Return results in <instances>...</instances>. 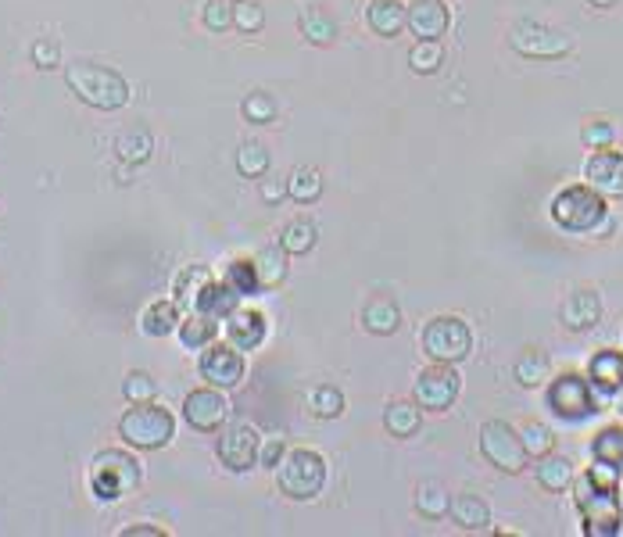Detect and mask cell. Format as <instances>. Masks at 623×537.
Listing matches in <instances>:
<instances>
[{
  "instance_id": "obj_24",
  "label": "cell",
  "mask_w": 623,
  "mask_h": 537,
  "mask_svg": "<svg viewBox=\"0 0 623 537\" xmlns=\"http://www.w3.org/2000/svg\"><path fill=\"white\" fill-rule=\"evenodd\" d=\"M180 305L176 301H154L151 308H147L144 316H140V330L147 333V337H169L172 330H180Z\"/></svg>"
},
{
  "instance_id": "obj_11",
  "label": "cell",
  "mask_w": 623,
  "mask_h": 537,
  "mask_svg": "<svg viewBox=\"0 0 623 537\" xmlns=\"http://www.w3.org/2000/svg\"><path fill=\"white\" fill-rule=\"evenodd\" d=\"M548 405H552L555 416L563 419H588L595 412V394H591V384L581 373H563L555 376L552 387H548Z\"/></svg>"
},
{
  "instance_id": "obj_30",
  "label": "cell",
  "mask_w": 623,
  "mask_h": 537,
  "mask_svg": "<svg viewBox=\"0 0 623 537\" xmlns=\"http://www.w3.org/2000/svg\"><path fill=\"white\" fill-rule=\"evenodd\" d=\"M316 240H319V230H316V222H308V219H294L283 226V251L287 255H308V251L316 248Z\"/></svg>"
},
{
  "instance_id": "obj_27",
  "label": "cell",
  "mask_w": 623,
  "mask_h": 537,
  "mask_svg": "<svg viewBox=\"0 0 623 537\" xmlns=\"http://www.w3.org/2000/svg\"><path fill=\"white\" fill-rule=\"evenodd\" d=\"M298 29L308 43H319V47L333 43V36H337V22L326 8H305L298 18Z\"/></svg>"
},
{
  "instance_id": "obj_3",
  "label": "cell",
  "mask_w": 623,
  "mask_h": 537,
  "mask_svg": "<svg viewBox=\"0 0 623 537\" xmlns=\"http://www.w3.org/2000/svg\"><path fill=\"white\" fill-rule=\"evenodd\" d=\"M606 194H598L591 183H573L552 197V219L566 233H591L606 222Z\"/></svg>"
},
{
  "instance_id": "obj_14",
  "label": "cell",
  "mask_w": 623,
  "mask_h": 537,
  "mask_svg": "<svg viewBox=\"0 0 623 537\" xmlns=\"http://www.w3.org/2000/svg\"><path fill=\"white\" fill-rule=\"evenodd\" d=\"M201 376L212 387L233 391L244 380V355H240V348H233V344H208L205 355H201Z\"/></svg>"
},
{
  "instance_id": "obj_12",
  "label": "cell",
  "mask_w": 623,
  "mask_h": 537,
  "mask_svg": "<svg viewBox=\"0 0 623 537\" xmlns=\"http://www.w3.org/2000/svg\"><path fill=\"white\" fill-rule=\"evenodd\" d=\"M183 416L197 434H215V430L230 419V401L222 398L215 387H201V391H190L183 401Z\"/></svg>"
},
{
  "instance_id": "obj_13",
  "label": "cell",
  "mask_w": 623,
  "mask_h": 537,
  "mask_svg": "<svg viewBox=\"0 0 623 537\" xmlns=\"http://www.w3.org/2000/svg\"><path fill=\"white\" fill-rule=\"evenodd\" d=\"M219 459L226 469H233V473H248L251 466L258 462V452H262V437H258L255 427H248V423H237V427H230L226 434L219 437Z\"/></svg>"
},
{
  "instance_id": "obj_16",
  "label": "cell",
  "mask_w": 623,
  "mask_h": 537,
  "mask_svg": "<svg viewBox=\"0 0 623 537\" xmlns=\"http://www.w3.org/2000/svg\"><path fill=\"white\" fill-rule=\"evenodd\" d=\"M405 26L419 36V40H441L452 26V15L444 8V0H416L409 4V22Z\"/></svg>"
},
{
  "instance_id": "obj_53",
  "label": "cell",
  "mask_w": 623,
  "mask_h": 537,
  "mask_svg": "<svg viewBox=\"0 0 623 537\" xmlns=\"http://www.w3.org/2000/svg\"><path fill=\"white\" fill-rule=\"evenodd\" d=\"M233 4H237V0H233Z\"/></svg>"
},
{
  "instance_id": "obj_22",
  "label": "cell",
  "mask_w": 623,
  "mask_h": 537,
  "mask_svg": "<svg viewBox=\"0 0 623 537\" xmlns=\"http://www.w3.org/2000/svg\"><path fill=\"white\" fill-rule=\"evenodd\" d=\"M384 427L391 437H416L423 427V409L416 401H391L384 409Z\"/></svg>"
},
{
  "instance_id": "obj_41",
  "label": "cell",
  "mask_w": 623,
  "mask_h": 537,
  "mask_svg": "<svg viewBox=\"0 0 623 537\" xmlns=\"http://www.w3.org/2000/svg\"><path fill=\"white\" fill-rule=\"evenodd\" d=\"M226 283H230V287L237 290L240 298L255 294V290H258L255 262H248V258H237V262H230V265H226Z\"/></svg>"
},
{
  "instance_id": "obj_51",
  "label": "cell",
  "mask_w": 623,
  "mask_h": 537,
  "mask_svg": "<svg viewBox=\"0 0 623 537\" xmlns=\"http://www.w3.org/2000/svg\"><path fill=\"white\" fill-rule=\"evenodd\" d=\"M591 4H595V8H613L616 0H591Z\"/></svg>"
},
{
  "instance_id": "obj_26",
  "label": "cell",
  "mask_w": 623,
  "mask_h": 537,
  "mask_svg": "<svg viewBox=\"0 0 623 537\" xmlns=\"http://www.w3.org/2000/svg\"><path fill=\"white\" fill-rule=\"evenodd\" d=\"M212 283V269L208 265H187L180 276H176V283H172V294H176V305L183 308H194L197 294Z\"/></svg>"
},
{
  "instance_id": "obj_20",
  "label": "cell",
  "mask_w": 623,
  "mask_h": 537,
  "mask_svg": "<svg viewBox=\"0 0 623 537\" xmlns=\"http://www.w3.org/2000/svg\"><path fill=\"white\" fill-rule=\"evenodd\" d=\"M588 380H591V387H598L602 394L620 391L623 387V355L620 351H613V348L598 351L588 366Z\"/></svg>"
},
{
  "instance_id": "obj_43",
  "label": "cell",
  "mask_w": 623,
  "mask_h": 537,
  "mask_svg": "<svg viewBox=\"0 0 623 537\" xmlns=\"http://www.w3.org/2000/svg\"><path fill=\"white\" fill-rule=\"evenodd\" d=\"M523 437V448H527V455H534V459H541V455L552 452L555 444V434L545 427V423H527V427L520 430Z\"/></svg>"
},
{
  "instance_id": "obj_48",
  "label": "cell",
  "mask_w": 623,
  "mask_h": 537,
  "mask_svg": "<svg viewBox=\"0 0 623 537\" xmlns=\"http://www.w3.org/2000/svg\"><path fill=\"white\" fill-rule=\"evenodd\" d=\"M280 459H283V441H280V437H269V441H265V448L258 452V462L276 469V466H280Z\"/></svg>"
},
{
  "instance_id": "obj_5",
  "label": "cell",
  "mask_w": 623,
  "mask_h": 537,
  "mask_svg": "<svg viewBox=\"0 0 623 537\" xmlns=\"http://www.w3.org/2000/svg\"><path fill=\"white\" fill-rule=\"evenodd\" d=\"M573 491H577V509L584 516V534L588 537H613L620 530V495L616 487H602L584 473L581 480H573Z\"/></svg>"
},
{
  "instance_id": "obj_10",
  "label": "cell",
  "mask_w": 623,
  "mask_h": 537,
  "mask_svg": "<svg viewBox=\"0 0 623 537\" xmlns=\"http://www.w3.org/2000/svg\"><path fill=\"white\" fill-rule=\"evenodd\" d=\"M459 373H455L448 362H434L427 366L423 373L416 376V387H412V398H416L419 409H430V412H444L452 409L455 398H459Z\"/></svg>"
},
{
  "instance_id": "obj_21",
  "label": "cell",
  "mask_w": 623,
  "mask_h": 537,
  "mask_svg": "<svg viewBox=\"0 0 623 537\" xmlns=\"http://www.w3.org/2000/svg\"><path fill=\"white\" fill-rule=\"evenodd\" d=\"M237 301H240V294L237 290L230 287V283H208L201 294H197V301H194V312H201V316H212V319H226L237 308Z\"/></svg>"
},
{
  "instance_id": "obj_35",
  "label": "cell",
  "mask_w": 623,
  "mask_h": 537,
  "mask_svg": "<svg viewBox=\"0 0 623 537\" xmlns=\"http://www.w3.org/2000/svg\"><path fill=\"white\" fill-rule=\"evenodd\" d=\"M591 455L598 462H609V466L623 469V427H606L591 444Z\"/></svg>"
},
{
  "instance_id": "obj_18",
  "label": "cell",
  "mask_w": 623,
  "mask_h": 537,
  "mask_svg": "<svg viewBox=\"0 0 623 537\" xmlns=\"http://www.w3.org/2000/svg\"><path fill=\"white\" fill-rule=\"evenodd\" d=\"M405 22H409V8L402 0H369L366 4V26L373 29V36L391 40L402 33Z\"/></svg>"
},
{
  "instance_id": "obj_1",
  "label": "cell",
  "mask_w": 623,
  "mask_h": 537,
  "mask_svg": "<svg viewBox=\"0 0 623 537\" xmlns=\"http://www.w3.org/2000/svg\"><path fill=\"white\" fill-rule=\"evenodd\" d=\"M65 83L83 104L97 111H119L129 101V83L115 69H104L94 61H76L65 69Z\"/></svg>"
},
{
  "instance_id": "obj_9",
  "label": "cell",
  "mask_w": 623,
  "mask_h": 537,
  "mask_svg": "<svg viewBox=\"0 0 623 537\" xmlns=\"http://www.w3.org/2000/svg\"><path fill=\"white\" fill-rule=\"evenodd\" d=\"M513 51L523 58H538V61H555L566 58L573 51V40L566 33L552 26H541V22H516L513 33H509Z\"/></svg>"
},
{
  "instance_id": "obj_50",
  "label": "cell",
  "mask_w": 623,
  "mask_h": 537,
  "mask_svg": "<svg viewBox=\"0 0 623 537\" xmlns=\"http://www.w3.org/2000/svg\"><path fill=\"white\" fill-rule=\"evenodd\" d=\"M122 537H165L162 527H126Z\"/></svg>"
},
{
  "instance_id": "obj_4",
  "label": "cell",
  "mask_w": 623,
  "mask_h": 537,
  "mask_svg": "<svg viewBox=\"0 0 623 537\" xmlns=\"http://www.w3.org/2000/svg\"><path fill=\"white\" fill-rule=\"evenodd\" d=\"M144 480V469L129 452L119 448H108V452H97L94 466H90V487L101 502H122L140 487Z\"/></svg>"
},
{
  "instance_id": "obj_46",
  "label": "cell",
  "mask_w": 623,
  "mask_h": 537,
  "mask_svg": "<svg viewBox=\"0 0 623 537\" xmlns=\"http://www.w3.org/2000/svg\"><path fill=\"white\" fill-rule=\"evenodd\" d=\"M61 47L54 40H36L33 43V65L36 69H58Z\"/></svg>"
},
{
  "instance_id": "obj_8",
  "label": "cell",
  "mask_w": 623,
  "mask_h": 537,
  "mask_svg": "<svg viewBox=\"0 0 623 537\" xmlns=\"http://www.w3.org/2000/svg\"><path fill=\"white\" fill-rule=\"evenodd\" d=\"M480 452L491 466H498L502 473H523L527 469V448H523V437L516 434L505 419H491L480 430Z\"/></svg>"
},
{
  "instance_id": "obj_39",
  "label": "cell",
  "mask_w": 623,
  "mask_h": 537,
  "mask_svg": "<svg viewBox=\"0 0 623 537\" xmlns=\"http://www.w3.org/2000/svg\"><path fill=\"white\" fill-rule=\"evenodd\" d=\"M308 409L316 412L319 419H337L344 412V394L337 391V387L323 384V387H316V391L308 394Z\"/></svg>"
},
{
  "instance_id": "obj_45",
  "label": "cell",
  "mask_w": 623,
  "mask_h": 537,
  "mask_svg": "<svg viewBox=\"0 0 623 537\" xmlns=\"http://www.w3.org/2000/svg\"><path fill=\"white\" fill-rule=\"evenodd\" d=\"M233 26H237L240 33H258V29L265 26L262 4H255V0H237V4H233Z\"/></svg>"
},
{
  "instance_id": "obj_15",
  "label": "cell",
  "mask_w": 623,
  "mask_h": 537,
  "mask_svg": "<svg viewBox=\"0 0 623 537\" xmlns=\"http://www.w3.org/2000/svg\"><path fill=\"white\" fill-rule=\"evenodd\" d=\"M588 183L606 197H623V154L613 147H598L584 165Z\"/></svg>"
},
{
  "instance_id": "obj_34",
  "label": "cell",
  "mask_w": 623,
  "mask_h": 537,
  "mask_svg": "<svg viewBox=\"0 0 623 537\" xmlns=\"http://www.w3.org/2000/svg\"><path fill=\"white\" fill-rule=\"evenodd\" d=\"M416 509H419V516H427V520H441V516L452 512V498L444 495L441 484H419Z\"/></svg>"
},
{
  "instance_id": "obj_49",
  "label": "cell",
  "mask_w": 623,
  "mask_h": 537,
  "mask_svg": "<svg viewBox=\"0 0 623 537\" xmlns=\"http://www.w3.org/2000/svg\"><path fill=\"white\" fill-rule=\"evenodd\" d=\"M262 197L269 201V205H276L280 197H287V179H276V183H265L262 187Z\"/></svg>"
},
{
  "instance_id": "obj_44",
  "label": "cell",
  "mask_w": 623,
  "mask_h": 537,
  "mask_svg": "<svg viewBox=\"0 0 623 537\" xmlns=\"http://www.w3.org/2000/svg\"><path fill=\"white\" fill-rule=\"evenodd\" d=\"M122 394H126L129 405H133V401H154V394H158V384L151 380V373H144V369H133V373L122 380Z\"/></svg>"
},
{
  "instance_id": "obj_6",
  "label": "cell",
  "mask_w": 623,
  "mask_h": 537,
  "mask_svg": "<svg viewBox=\"0 0 623 537\" xmlns=\"http://www.w3.org/2000/svg\"><path fill=\"white\" fill-rule=\"evenodd\" d=\"M326 484V459L312 448H294L283 452L280 466H276V487L294 502H308L316 498Z\"/></svg>"
},
{
  "instance_id": "obj_7",
  "label": "cell",
  "mask_w": 623,
  "mask_h": 537,
  "mask_svg": "<svg viewBox=\"0 0 623 537\" xmlns=\"http://www.w3.org/2000/svg\"><path fill=\"white\" fill-rule=\"evenodd\" d=\"M419 341H423V355H427L430 362H448V366L462 362V358L473 351V333L459 316L430 319V323L423 326V337H419Z\"/></svg>"
},
{
  "instance_id": "obj_23",
  "label": "cell",
  "mask_w": 623,
  "mask_h": 537,
  "mask_svg": "<svg viewBox=\"0 0 623 537\" xmlns=\"http://www.w3.org/2000/svg\"><path fill=\"white\" fill-rule=\"evenodd\" d=\"M362 323H366V330L376 333V337H391V333H398V326H402V308L394 305L391 298H373L366 305V312H362Z\"/></svg>"
},
{
  "instance_id": "obj_40",
  "label": "cell",
  "mask_w": 623,
  "mask_h": 537,
  "mask_svg": "<svg viewBox=\"0 0 623 537\" xmlns=\"http://www.w3.org/2000/svg\"><path fill=\"white\" fill-rule=\"evenodd\" d=\"M240 111H244V119H248L251 126H269V122L276 119V101L265 94V90H255V94L244 97Z\"/></svg>"
},
{
  "instance_id": "obj_32",
  "label": "cell",
  "mask_w": 623,
  "mask_h": 537,
  "mask_svg": "<svg viewBox=\"0 0 623 537\" xmlns=\"http://www.w3.org/2000/svg\"><path fill=\"white\" fill-rule=\"evenodd\" d=\"M151 147V133H144V129H129V133H122L115 140V154L129 165H144L151 158Z\"/></svg>"
},
{
  "instance_id": "obj_28",
  "label": "cell",
  "mask_w": 623,
  "mask_h": 537,
  "mask_svg": "<svg viewBox=\"0 0 623 537\" xmlns=\"http://www.w3.org/2000/svg\"><path fill=\"white\" fill-rule=\"evenodd\" d=\"M255 273H258V287H265V290L280 287L283 276H287V251H283V244L265 248L262 255L255 258Z\"/></svg>"
},
{
  "instance_id": "obj_29",
  "label": "cell",
  "mask_w": 623,
  "mask_h": 537,
  "mask_svg": "<svg viewBox=\"0 0 623 537\" xmlns=\"http://www.w3.org/2000/svg\"><path fill=\"white\" fill-rule=\"evenodd\" d=\"M215 333H219L215 319L201 316V312H194V316L180 323V341H183V348H190V351H205L208 344L215 341Z\"/></svg>"
},
{
  "instance_id": "obj_17",
  "label": "cell",
  "mask_w": 623,
  "mask_h": 537,
  "mask_svg": "<svg viewBox=\"0 0 623 537\" xmlns=\"http://www.w3.org/2000/svg\"><path fill=\"white\" fill-rule=\"evenodd\" d=\"M226 337H230L233 348L255 351L265 341V316L255 308H233L226 316Z\"/></svg>"
},
{
  "instance_id": "obj_37",
  "label": "cell",
  "mask_w": 623,
  "mask_h": 537,
  "mask_svg": "<svg viewBox=\"0 0 623 537\" xmlns=\"http://www.w3.org/2000/svg\"><path fill=\"white\" fill-rule=\"evenodd\" d=\"M409 65L419 72V76H434V72L444 65L441 40H419L416 47L409 51Z\"/></svg>"
},
{
  "instance_id": "obj_36",
  "label": "cell",
  "mask_w": 623,
  "mask_h": 537,
  "mask_svg": "<svg viewBox=\"0 0 623 537\" xmlns=\"http://www.w3.org/2000/svg\"><path fill=\"white\" fill-rule=\"evenodd\" d=\"M237 172L240 176H248V179H262L265 172H269V147L262 144H240L237 151Z\"/></svg>"
},
{
  "instance_id": "obj_19",
  "label": "cell",
  "mask_w": 623,
  "mask_h": 537,
  "mask_svg": "<svg viewBox=\"0 0 623 537\" xmlns=\"http://www.w3.org/2000/svg\"><path fill=\"white\" fill-rule=\"evenodd\" d=\"M598 316H602V301H598L595 290H577V294H570V298L563 301V312H559V319H563L566 330H591V326L598 323Z\"/></svg>"
},
{
  "instance_id": "obj_52",
  "label": "cell",
  "mask_w": 623,
  "mask_h": 537,
  "mask_svg": "<svg viewBox=\"0 0 623 537\" xmlns=\"http://www.w3.org/2000/svg\"><path fill=\"white\" fill-rule=\"evenodd\" d=\"M620 512H623V487H620Z\"/></svg>"
},
{
  "instance_id": "obj_31",
  "label": "cell",
  "mask_w": 623,
  "mask_h": 537,
  "mask_svg": "<svg viewBox=\"0 0 623 537\" xmlns=\"http://www.w3.org/2000/svg\"><path fill=\"white\" fill-rule=\"evenodd\" d=\"M452 520L462 530H487L491 512H487V502H480L477 495H459V502H452Z\"/></svg>"
},
{
  "instance_id": "obj_47",
  "label": "cell",
  "mask_w": 623,
  "mask_h": 537,
  "mask_svg": "<svg viewBox=\"0 0 623 537\" xmlns=\"http://www.w3.org/2000/svg\"><path fill=\"white\" fill-rule=\"evenodd\" d=\"M581 137H584V144L595 147V151H598V147H609V144H613V126H609V122H588Z\"/></svg>"
},
{
  "instance_id": "obj_42",
  "label": "cell",
  "mask_w": 623,
  "mask_h": 537,
  "mask_svg": "<svg viewBox=\"0 0 623 537\" xmlns=\"http://www.w3.org/2000/svg\"><path fill=\"white\" fill-rule=\"evenodd\" d=\"M201 22L208 33H226L233 26V0H208L201 8Z\"/></svg>"
},
{
  "instance_id": "obj_38",
  "label": "cell",
  "mask_w": 623,
  "mask_h": 537,
  "mask_svg": "<svg viewBox=\"0 0 623 537\" xmlns=\"http://www.w3.org/2000/svg\"><path fill=\"white\" fill-rule=\"evenodd\" d=\"M548 355H541V351H527V355L516 362V380H520L523 387H541L548 380Z\"/></svg>"
},
{
  "instance_id": "obj_2",
  "label": "cell",
  "mask_w": 623,
  "mask_h": 537,
  "mask_svg": "<svg viewBox=\"0 0 623 537\" xmlns=\"http://www.w3.org/2000/svg\"><path fill=\"white\" fill-rule=\"evenodd\" d=\"M119 437L137 452H158L176 437V419L154 401H133V409H126L119 419Z\"/></svg>"
},
{
  "instance_id": "obj_33",
  "label": "cell",
  "mask_w": 623,
  "mask_h": 537,
  "mask_svg": "<svg viewBox=\"0 0 623 537\" xmlns=\"http://www.w3.org/2000/svg\"><path fill=\"white\" fill-rule=\"evenodd\" d=\"M287 194H291L298 205H312V201H319V194H323V176H319L316 169H294V176L287 179Z\"/></svg>"
},
{
  "instance_id": "obj_25",
  "label": "cell",
  "mask_w": 623,
  "mask_h": 537,
  "mask_svg": "<svg viewBox=\"0 0 623 537\" xmlns=\"http://www.w3.org/2000/svg\"><path fill=\"white\" fill-rule=\"evenodd\" d=\"M573 480H577V473H573V462L563 459V455H541L538 459V484L545 487V491H566V487H573Z\"/></svg>"
}]
</instances>
